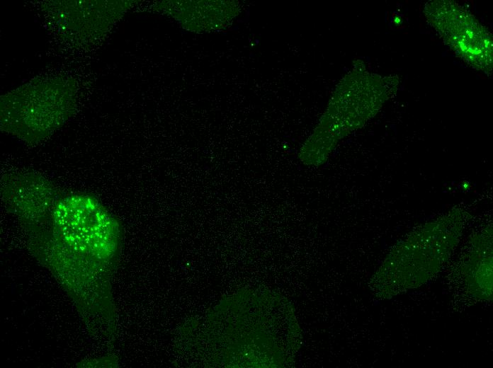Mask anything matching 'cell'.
I'll return each mask as SVG.
<instances>
[{"instance_id":"cell-1","label":"cell","mask_w":493,"mask_h":368,"mask_svg":"<svg viewBox=\"0 0 493 368\" xmlns=\"http://www.w3.org/2000/svg\"><path fill=\"white\" fill-rule=\"evenodd\" d=\"M55 220L62 236L86 253L102 255L115 245L113 223L105 209L86 195H71L59 201Z\"/></svg>"}]
</instances>
